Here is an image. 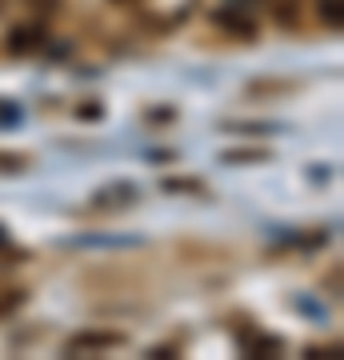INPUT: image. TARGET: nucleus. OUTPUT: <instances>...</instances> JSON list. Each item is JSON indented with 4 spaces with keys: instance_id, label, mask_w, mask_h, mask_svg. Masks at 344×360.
<instances>
[{
    "instance_id": "423d86ee",
    "label": "nucleus",
    "mask_w": 344,
    "mask_h": 360,
    "mask_svg": "<svg viewBox=\"0 0 344 360\" xmlns=\"http://www.w3.org/2000/svg\"><path fill=\"white\" fill-rule=\"evenodd\" d=\"M4 168H25V160H20V156H0V172H4Z\"/></svg>"
},
{
    "instance_id": "6e6552de",
    "label": "nucleus",
    "mask_w": 344,
    "mask_h": 360,
    "mask_svg": "<svg viewBox=\"0 0 344 360\" xmlns=\"http://www.w3.org/2000/svg\"><path fill=\"white\" fill-rule=\"evenodd\" d=\"M0 252H8V232H4V224H0Z\"/></svg>"
},
{
    "instance_id": "0eeeda50",
    "label": "nucleus",
    "mask_w": 344,
    "mask_h": 360,
    "mask_svg": "<svg viewBox=\"0 0 344 360\" xmlns=\"http://www.w3.org/2000/svg\"><path fill=\"white\" fill-rule=\"evenodd\" d=\"M16 116H20V112H16V108H13V104H8V108H4V104H0V120H8V124H13V120H16Z\"/></svg>"
},
{
    "instance_id": "f03ea898",
    "label": "nucleus",
    "mask_w": 344,
    "mask_h": 360,
    "mask_svg": "<svg viewBox=\"0 0 344 360\" xmlns=\"http://www.w3.org/2000/svg\"><path fill=\"white\" fill-rule=\"evenodd\" d=\"M44 44V28L40 25H20L13 28V37H8V52L13 56H28V52H37Z\"/></svg>"
},
{
    "instance_id": "39448f33",
    "label": "nucleus",
    "mask_w": 344,
    "mask_h": 360,
    "mask_svg": "<svg viewBox=\"0 0 344 360\" xmlns=\"http://www.w3.org/2000/svg\"><path fill=\"white\" fill-rule=\"evenodd\" d=\"M220 25L224 28H241L244 37H253V20H241L236 13H220Z\"/></svg>"
},
{
    "instance_id": "1a4fd4ad",
    "label": "nucleus",
    "mask_w": 344,
    "mask_h": 360,
    "mask_svg": "<svg viewBox=\"0 0 344 360\" xmlns=\"http://www.w3.org/2000/svg\"><path fill=\"white\" fill-rule=\"evenodd\" d=\"M113 4H141V0H113Z\"/></svg>"
},
{
    "instance_id": "20e7f679",
    "label": "nucleus",
    "mask_w": 344,
    "mask_h": 360,
    "mask_svg": "<svg viewBox=\"0 0 344 360\" xmlns=\"http://www.w3.org/2000/svg\"><path fill=\"white\" fill-rule=\"evenodd\" d=\"M320 16H324L332 28H340V0H320Z\"/></svg>"
},
{
    "instance_id": "7ed1b4c3",
    "label": "nucleus",
    "mask_w": 344,
    "mask_h": 360,
    "mask_svg": "<svg viewBox=\"0 0 344 360\" xmlns=\"http://www.w3.org/2000/svg\"><path fill=\"white\" fill-rule=\"evenodd\" d=\"M20 304H25V288H0V321L13 316Z\"/></svg>"
},
{
    "instance_id": "f257e3e1",
    "label": "nucleus",
    "mask_w": 344,
    "mask_h": 360,
    "mask_svg": "<svg viewBox=\"0 0 344 360\" xmlns=\"http://www.w3.org/2000/svg\"><path fill=\"white\" fill-rule=\"evenodd\" d=\"M125 336L120 333H84L68 340V356H84V352H101V348H120Z\"/></svg>"
}]
</instances>
